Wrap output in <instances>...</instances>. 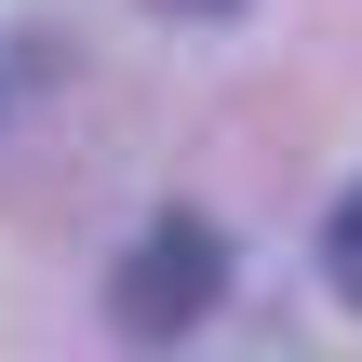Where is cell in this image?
Wrapping results in <instances>:
<instances>
[{
  "label": "cell",
  "instance_id": "obj_1",
  "mask_svg": "<svg viewBox=\"0 0 362 362\" xmlns=\"http://www.w3.org/2000/svg\"><path fill=\"white\" fill-rule=\"evenodd\" d=\"M215 296H228V228H215V215H161V228L107 269V322H121L134 349L215 322Z\"/></svg>",
  "mask_w": 362,
  "mask_h": 362
},
{
  "label": "cell",
  "instance_id": "obj_2",
  "mask_svg": "<svg viewBox=\"0 0 362 362\" xmlns=\"http://www.w3.org/2000/svg\"><path fill=\"white\" fill-rule=\"evenodd\" d=\"M322 282H336V309H362V175L336 188V215H322Z\"/></svg>",
  "mask_w": 362,
  "mask_h": 362
},
{
  "label": "cell",
  "instance_id": "obj_3",
  "mask_svg": "<svg viewBox=\"0 0 362 362\" xmlns=\"http://www.w3.org/2000/svg\"><path fill=\"white\" fill-rule=\"evenodd\" d=\"M161 13H188V27H215V13H242V0H161Z\"/></svg>",
  "mask_w": 362,
  "mask_h": 362
}]
</instances>
